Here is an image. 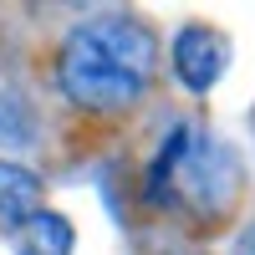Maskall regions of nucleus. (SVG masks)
<instances>
[{
    "label": "nucleus",
    "mask_w": 255,
    "mask_h": 255,
    "mask_svg": "<svg viewBox=\"0 0 255 255\" xmlns=\"http://www.w3.org/2000/svg\"><path fill=\"white\" fill-rule=\"evenodd\" d=\"M41 209H46V204H41V179L31 174V168L0 158V230L15 235V230L31 225Z\"/></svg>",
    "instance_id": "4"
},
{
    "label": "nucleus",
    "mask_w": 255,
    "mask_h": 255,
    "mask_svg": "<svg viewBox=\"0 0 255 255\" xmlns=\"http://www.w3.org/2000/svg\"><path fill=\"white\" fill-rule=\"evenodd\" d=\"M189 143H194V128L179 123L174 133H168V143L158 148V158L148 163V179H143L148 204H163V199H168V189H174V174H179V158H184V148H189Z\"/></svg>",
    "instance_id": "6"
},
{
    "label": "nucleus",
    "mask_w": 255,
    "mask_h": 255,
    "mask_svg": "<svg viewBox=\"0 0 255 255\" xmlns=\"http://www.w3.org/2000/svg\"><path fill=\"white\" fill-rule=\"evenodd\" d=\"M153 56H158V41L143 20H133V15H92L61 41L56 77H61V92L77 108L118 113V108H133L148 92Z\"/></svg>",
    "instance_id": "1"
},
{
    "label": "nucleus",
    "mask_w": 255,
    "mask_h": 255,
    "mask_svg": "<svg viewBox=\"0 0 255 255\" xmlns=\"http://www.w3.org/2000/svg\"><path fill=\"white\" fill-rule=\"evenodd\" d=\"M240 255H255V225H250L245 235H240Z\"/></svg>",
    "instance_id": "8"
},
{
    "label": "nucleus",
    "mask_w": 255,
    "mask_h": 255,
    "mask_svg": "<svg viewBox=\"0 0 255 255\" xmlns=\"http://www.w3.org/2000/svg\"><path fill=\"white\" fill-rule=\"evenodd\" d=\"M230 189H235V163H230V153L194 138L184 148V158H179L168 199H184V204H194L199 215H209V209H220L230 199Z\"/></svg>",
    "instance_id": "2"
},
{
    "label": "nucleus",
    "mask_w": 255,
    "mask_h": 255,
    "mask_svg": "<svg viewBox=\"0 0 255 255\" xmlns=\"http://www.w3.org/2000/svg\"><path fill=\"white\" fill-rule=\"evenodd\" d=\"M72 245H77V235H72L67 215H56V209H41L31 225L15 230V255H72Z\"/></svg>",
    "instance_id": "5"
},
{
    "label": "nucleus",
    "mask_w": 255,
    "mask_h": 255,
    "mask_svg": "<svg viewBox=\"0 0 255 255\" xmlns=\"http://www.w3.org/2000/svg\"><path fill=\"white\" fill-rule=\"evenodd\" d=\"M174 72L189 92H209L225 72V36H215L209 26H184L174 36Z\"/></svg>",
    "instance_id": "3"
},
{
    "label": "nucleus",
    "mask_w": 255,
    "mask_h": 255,
    "mask_svg": "<svg viewBox=\"0 0 255 255\" xmlns=\"http://www.w3.org/2000/svg\"><path fill=\"white\" fill-rule=\"evenodd\" d=\"M31 138V113L20 97H0V143H26Z\"/></svg>",
    "instance_id": "7"
}]
</instances>
